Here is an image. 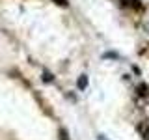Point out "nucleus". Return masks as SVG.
Returning <instances> with one entry per match:
<instances>
[{"instance_id":"1","label":"nucleus","mask_w":149,"mask_h":140,"mask_svg":"<svg viewBox=\"0 0 149 140\" xmlns=\"http://www.w3.org/2000/svg\"><path fill=\"white\" fill-rule=\"evenodd\" d=\"M86 75H82V77H80V80H78V88H80V90H84V88H86Z\"/></svg>"},{"instance_id":"2","label":"nucleus","mask_w":149,"mask_h":140,"mask_svg":"<svg viewBox=\"0 0 149 140\" xmlns=\"http://www.w3.org/2000/svg\"><path fill=\"white\" fill-rule=\"evenodd\" d=\"M62 136H63V140H69V138H67V133H65V131H62Z\"/></svg>"},{"instance_id":"3","label":"nucleus","mask_w":149,"mask_h":140,"mask_svg":"<svg viewBox=\"0 0 149 140\" xmlns=\"http://www.w3.org/2000/svg\"><path fill=\"white\" fill-rule=\"evenodd\" d=\"M147 140H149V136H147Z\"/></svg>"}]
</instances>
